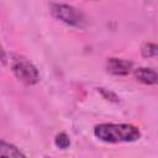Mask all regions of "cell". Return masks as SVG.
<instances>
[{
    "label": "cell",
    "mask_w": 158,
    "mask_h": 158,
    "mask_svg": "<svg viewBox=\"0 0 158 158\" xmlns=\"http://www.w3.org/2000/svg\"><path fill=\"white\" fill-rule=\"evenodd\" d=\"M51 14L54 19L64 22L68 26L73 27H84L86 25V19L84 14L68 4H62V2H54L51 5Z\"/></svg>",
    "instance_id": "obj_2"
},
{
    "label": "cell",
    "mask_w": 158,
    "mask_h": 158,
    "mask_svg": "<svg viewBox=\"0 0 158 158\" xmlns=\"http://www.w3.org/2000/svg\"><path fill=\"white\" fill-rule=\"evenodd\" d=\"M98 91L102 95L104 99H106L111 102H118V96L114 91H111L109 89H105V88H98Z\"/></svg>",
    "instance_id": "obj_9"
},
{
    "label": "cell",
    "mask_w": 158,
    "mask_h": 158,
    "mask_svg": "<svg viewBox=\"0 0 158 158\" xmlns=\"http://www.w3.org/2000/svg\"><path fill=\"white\" fill-rule=\"evenodd\" d=\"M0 157H14V158H19V157H25V153H22L16 146L0 139Z\"/></svg>",
    "instance_id": "obj_6"
},
{
    "label": "cell",
    "mask_w": 158,
    "mask_h": 158,
    "mask_svg": "<svg viewBox=\"0 0 158 158\" xmlns=\"http://www.w3.org/2000/svg\"><path fill=\"white\" fill-rule=\"evenodd\" d=\"M6 60V53H5V51H4V48H2V46H1V43H0V62H5Z\"/></svg>",
    "instance_id": "obj_10"
},
{
    "label": "cell",
    "mask_w": 158,
    "mask_h": 158,
    "mask_svg": "<svg viewBox=\"0 0 158 158\" xmlns=\"http://www.w3.org/2000/svg\"><path fill=\"white\" fill-rule=\"evenodd\" d=\"M132 62L121 59V58H107L106 60V70L112 75H127L132 70Z\"/></svg>",
    "instance_id": "obj_4"
},
{
    "label": "cell",
    "mask_w": 158,
    "mask_h": 158,
    "mask_svg": "<svg viewBox=\"0 0 158 158\" xmlns=\"http://www.w3.org/2000/svg\"><path fill=\"white\" fill-rule=\"evenodd\" d=\"M133 74L138 81H141L146 85H156L158 81L157 72L148 67H139V68L135 69Z\"/></svg>",
    "instance_id": "obj_5"
},
{
    "label": "cell",
    "mask_w": 158,
    "mask_h": 158,
    "mask_svg": "<svg viewBox=\"0 0 158 158\" xmlns=\"http://www.w3.org/2000/svg\"><path fill=\"white\" fill-rule=\"evenodd\" d=\"M94 136L105 143H127L139 139L141 131L131 123H99L94 127Z\"/></svg>",
    "instance_id": "obj_1"
},
{
    "label": "cell",
    "mask_w": 158,
    "mask_h": 158,
    "mask_svg": "<svg viewBox=\"0 0 158 158\" xmlns=\"http://www.w3.org/2000/svg\"><path fill=\"white\" fill-rule=\"evenodd\" d=\"M11 70L14 75L26 85H35L40 81L38 69L22 56L14 57L11 63Z\"/></svg>",
    "instance_id": "obj_3"
},
{
    "label": "cell",
    "mask_w": 158,
    "mask_h": 158,
    "mask_svg": "<svg viewBox=\"0 0 158 158\" xmlns=\"http://www.w3.org/2000/svg\"><path fill=\"white\" fill-rule=\"evenodd\" d=\"M141 52H142V56H143L144 58H154V57H157V54H158V46H157L156 43L148 42V43L143 44Z\"/></svg>",
    "instance_id": "obj_7"
},
{
    "label": "cell",
    "mask_w": 158,
    "mask_h": 158,
    "mask_svg": "<svg viewBox=\"0 0 158 158\" xmlns=\"http://www.w3.org/2000/svg\"><path fill=\"white\" fill-rule=\"evenodd\" d=\"M54 144L60 149H67L70 146V138L65 132H59L54 138Z\"/></svg>",
    "instance_id": "obj_8"
}]
</instances>
